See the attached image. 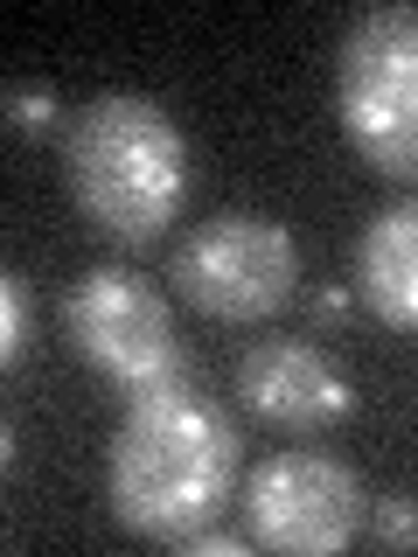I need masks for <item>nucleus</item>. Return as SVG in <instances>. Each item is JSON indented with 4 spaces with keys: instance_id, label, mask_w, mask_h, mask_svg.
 Listing matches in <instances>:
<instances>
[{
    "instance_id": "obj_1",
    "label": "nucleus",
    "mask_w": 418,
    "mask_h": 557,
    "mask_svg": "<svg viewBox=\"0 0 418 557\" xmlns=\"http://www.w3.org/2000/svg\"><path fill=\"white\" fill-rule=\"evenodd\" d=\"M244 495V432L237 411L202 383L126 397L112 446H104V502L119 530L139 544L182 550L196 530H217Z\"/></svg>"
},
{
    "instance_id": "obj_2",
    "label": "nucleus",
    "mask_w": 418,
    "mask_h": 557,
    "mask_svg": "<svg viewBox=\"0 0 418 557\" xmlns=\"http://www.w3.org/2000/svg\"><path fill=\"white\" fill-rule=\"evenodd\" d=\"M63 182L77 216L119 251L161 244L188 209L196 153L174 112L147 91H98L63 119Z\"/></svg>"
},
{
    "instance_id": "obj_3",
    "label": "nucleus",
    "mask_w": 418,
    "mask_h": 557,
    "mask_svg": "<svg viewBox=\"0 0 418 557\" xmlns=\"http://www.w3.org/2000/svg\"><path fill=\"white\" fill-rule=\"evenodd\" d=\"M63 342L77 362H91L119 397L168 391V383H202V362L174 335V307L153 278L133 265H91L63 293Z\"/></svg>"
},
{
    "instance_id": "obj_4",
    "label": "nucleus",
    "mask_w": 418,
    "mask_h": 557,
    "mask_svg": "<svg viewBox=\"0 0 418 557\" xmlns=\"http://www.w3.org/2000/svg\"><path fill=\"white\" fill-rule=\"evenodd\" d=\"M335 112L362 168L418 188V8H370L348 22Z\"/></svg>"
},
{
    "instance_id": "obj_5",
    "label": "nucleus",
    "mask_w": 418,
    "mask_h": 557,
    "mask_svg": "<svg viewBox=\"0 0 418 557\" xmlns=\"http://www.w3.org/2000/svg\"><path fill=\"white\" fill-rule=\"evenodd\" d=\"M174 293L202 321H272L300 293V237L266 209H217L174 244Z\"/></svg>"
},
{
    "instance_id": "obj_6",
    "label": "nucleus",
    "mask_w": 418,
    "mask_h": 557,
    "mask_svg": "<svg viewBox=\"0 0 418 557\" xmlns=\"http://www.w3.org/2000/svg\"><path fill=\"white\" fill-rule=\"evenodd\" d=\"M244 536L272 557H335L362 536V516H370V495H362V474L342 460V453L321 446H286L272 460L251 467L244 481Z\"/></svg>"
},
{
    "instance_id": "obj_7",
    "label": "nucleus",
    "mask_w": 418,
    "mask_h": 557,
    "mask_svg": "<svg viewBox=\"0 0 418 557\" xmlns=\"http://www.w3.org/2000/svg\"><path fill=\"white\" fill-rule=\"evenodd\" d=\"M237 397L251 405V418H266L272 432H293V440H314V432H335L356 418L348 376L314 342H293V335H266L244 348Z\"/></svg>"
},
{
    "instance_id": "obj_8",
    "label": "nucleus",
    "mask_w": 418,
    "mask_h": 557,
    "mask_svg": "<svg viewBox=\"0 0 418 557\" xmlns=\"http://www.w3.org/2000/svg\"><path fill=\"white\" fill-rule=\"evenodd\" d=\"M356 300L397 335H418V188L383 202L356 237Z\"/></svg>"
},
{
    "instance_id": "obj_9",
    "label": "nucleus",
    "mask_w": 418,
    "mask_h": 557,
    "mask_svg": "<svg viewBox=\"0 0 418 557\" xmlns=\"http://www.w3.org/2000/svg\"><path fill=\"white\" fill-rule=\"evenodd\" d=\"M35 348V300H28V278L22 272H0V362L22 370Z\"/></svg>"
},
{
    "instance_id": "obj_10",
    "label": "nucleus",
    "mask_w": 418,
    "mask_h": 557,
    "mask_svg": "<svg viewBox=\"0 0 418 557\" xmlns=\"http://www.w3.org/2000/svg\"><path fill=\"white\" fill-rule=\"evenodd\" d=\"M362 536L377 550H418V495H370V516H362Z\"/></svg>"
},
{
    "instance_id": "obj_11",
    "label": "nucleus",
    "mask_w": 418,
    "mask_h": 557,
    "mask_svg": "<svg viewBox=\"0 0 418 557\" xmlns=\"http://www.w3.org/2000/svg\"><path fill=\"white\" fill-rule=\"evenodd\" d=\"M8 126L14 133H49V126H57V91H49V84H22V77H14L8 84Z\"/></svg>"
},
{
    "instance_id": "obj_12",
    "label": "nucleus",
    "mask_w": 418,
    "mask_h": 557,
    "mask_svg": "<svg viewBox=\"0 0 418 557\" xmlns=\"http://www.w3.org/2000/svg\"><path fill=\"white\" fill-rule=\"evenodd\" d=\"M348 313H356V293H348V286H321V293H314V327H321V335H335Z\"/></svg>"
},
{
    "instance_id": "obj_13",
    "label": "nucleus",
    "mask_w": 418,
    "mask_h": 557,
    "mask_svg": "<svg viewBox=\"0 0 418 557\" xmlns=\"http://www.w3.org/2000/svg\"><path fill=\"white\" fill-rule=\"evenodd\" d=\"M251 550H258L251 536H223V530H196L182 544V557H251Z\"/></svg>"
}]
</instances>
